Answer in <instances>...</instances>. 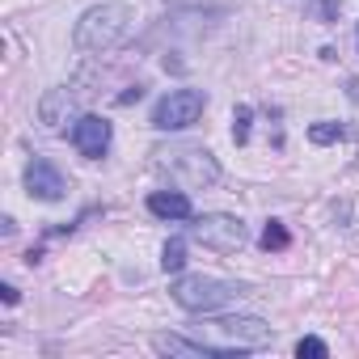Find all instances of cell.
I'll use <instances>...</instances> for the list:
<instances>
[{"mask_svg":"<svg viewBox=\"0 0 359 359\" xmlns=\"http://www.w3.org/2000/svg\"><path fill=\"white\" fill-rule=\"evenodd\" d=\"M26 191H30L34 199H43V203H60L64 191H68V182H64V173H60L51 161L34 156V161L26 165Z\"/></svg>","mask_w":359,"mask_h":359,"instance_id":"8992f818","label":"cell"},{"mask_svg":"<svg viewBox=\"0 0 359 359\" xmlns=\"http://www.w3.org/2000/svg\"><path fill=\"white\" fill-rule=\"evenodd\" d=\"M169 292L187 313H220V309H229V304H237L245 296V283L212 279V275H187V279H177Z\"/></svg>","mask_w":359,"mask_h":359,"instance_id":"7a4b0ae2","label":"cell"},{"mask_svg":"<svg viewBox=\"0 0 359 359\" xmlns=\"http://www.w3.org/2000/svg\"><path fill=\"white\" fill-rule=\"evenodd\" d=\"M152 346L161 355H191V359H233L241 346H212V342H191V338H177V334H156Z\"/></svg>","mask_w":359,"mask_h":359,"instance_id":"52a82bcc","label":"cell"},{"mask_svg":"<svg viewBox=\"0 0 359 359\" xmlns=\"http://www.w3.org/2000/svg\"><path fill=\"white\" fill-rule=\"evenodd\" d=\"M296 355H300V359H304V355H309V359H325V342L309 334V338H300V342H296Z\"/></svg>","mask_w":359,"mask_h":359,"instance_id":"9a60e30c","label":"cell"},{"mask_svg":"<svg viewBox=\"0 0 359 359\" xmlns=\"http://www.w3.org/2000/svg\"><path fill=\"white\" fill-rule=\"evenodd\" d=\"M203 106H208V93H203V89H173V93H165V97L156 102L152 127H156V131H182V127L199 123Z\"/></svg>","mask_w":359,"mask_h":359,"instance_id":"3957f363","label":"cell"},{"mask_svg":"<svg viewBox=\"0 0 359 359\" xmlns=\"http://www.w3.org/2000/svg\"><path fill=\"white\" fill-rule=\"evenodd\" d=\"M72 148L81 156H89V161L106 156V148H110V123L102 114H81L72 123Z\"/></svg>","mask_w":359,"mask_h":359,"instance_id":"5b68a950","label":"cell"},{"mask_svg":"<svg viewBox=\"0 0 359 359\" xmlns=\"http://www.w3.org/2000/svg\"><path fill=\"white\" fill-rule=\"evenodd\" d=\"M144 97V89L135 85V89H127V93H118V106H131V102H140Z\"/></svg>","mask_w":359,"mask_h":359,"instance_id":"2e32d148","label":"cell"},{"mask_svg":"<svg viewBox=\"0 0 359 359\" xmlns=\"http://www.w3.org/2000/svg\"><path fill=\"white\" fill-rule=\"evenodd\" d=\"M250 118H254L250 106H237V110H233V140H237V144L250 140Z\"/></svg>","mask_w":359,"mask_h":359,"instance_id":"4fadbf2b","label":"cell"},{"mask_svg":"<svg viewBox=\"0 0 359 359\" xmlns=\"http://www.w3.org/2000/svg\"><path fill=\"white\" fill-rule=\"evenodd\" d=\"M161 266H165V275H177V271L187 266V241H182V237H169V241H165Z\"/></svg>","mask_w":359,"mask_h":359,"instance_id":"8fae6325","label":"cell"},{"mask_svg":"<svg viewBox=\"0 0 359 359\" xmlns=\"http://www.w3.org/2000/svg\"><path fill=\"white\" fill-rule=\"evenodd\" d=\"M127 30H131V9L127 5H93V9L81 13V22L72 30V43H76V51H110Z\"/></svg>","mask_w":359,"mask_h":359,"instance_id":"6da1fadb","label":"cell"},{"mask_svg":"<svg viewBox=\"0 0 359 359\" xmlns=\"http://www.w3.org/2000/svg\"><path fill=\"white\" fill-rule=\"evenodd\" d=\"M212 330H220V334H229L237 346L241 342H266L271 338V325L266 321H258V317H220V321H212Z\"/></svg>","mask_w":359,"mask_h":359,"instance_id":"9c48e42d","label":"cell"},{"mask_svg":"<svg viewBox=\"0 0 359 359\" xmlns=\"http://www.w3.org/2000/svg\"><path fill=\"white\" fill-rule=\"evenodd\" d=\"M309 140L313 144H334V140H346V127L342 123H313L309 127Z\"/></svg>","mask_w":359,"mask_h":359,"instance_id":"7c38bea8","label":"cell"},{"mask_svg":"<svg viewBox=\"0 0 359 359\" xmlns=\"http://www.w3.org/2000/svg\"><path fill=\"white\" fill-rule=\"evenodd\" d=\"M148 212L161 220H191V195L187 191H152L148 195Z\"/></svg>","mask_w":359,"mask_h":359,"instance_id":"30bf717a","label":"cell"},{"mask_svg":"<svg viewBox=\"0 0 359 359\" xmlns=\"http://www.w3.org/2000/svg\"><path fill=\"white\" fill-rule=\"evenodd\" d=\"M287 245V229L279 224V220H271L266 229H262V250H283Z\"/></svg>","mask_w":359,"mask_h":359,"instance_id":"5bb4252c","label":"cell"},{"mask_svg":"<svg viewBox=\"0 0 359 359\" xmlns=\"http://www.w3.org/2000/svg\"><path fill=\"white\" fill-rule=\"evenodd\" d=\"M0 296H5V304H18V287H13V283L0 287Z\"/></svg>","mask_w":359,"mask_h":359,"instance_id":"e0dca14e","label":"cell"},{"mask_svg":"<svg viewBox=\"0 0 359 359\" xmlns=\"http://www.w3.org/2000/svg\"><path fill=\"white\" fill-rule=\"evenodd\" d=\"M191 237H195L203 250L233 254V250H241V245H245V224H241L237 216L216 212V216H199V220L191 224Z\"/></svg>","mask_w":359,"mask_h":359,"instance_id":"277c9868","label":"cell"},{"mask_svg":"<svg viewBox=\"0 0 359 359\" xmlns=\"http://www.w3.org/2000/svg\"><path fill=\"white\" fill-rule=\"evenodd\" d=\"M39 118H43L47 131H60L68 118L76 123V93H72V89H51V93L39 102Z\"/></svg>","mask_w":359,"mask_h":359,"instance_id":"ba28073f","label":"cell"}]
</instances>
